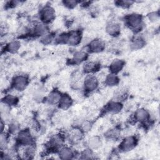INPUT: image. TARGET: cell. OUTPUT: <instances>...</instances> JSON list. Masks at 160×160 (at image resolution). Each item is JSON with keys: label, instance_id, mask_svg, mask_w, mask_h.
<instances>
[{"label": "cell", "instance_id": "83f0119b", "mask_svg": "<svg viewBox=\"0 0 160 160\" xmlns=\"http://www.w3.org/2000/svg\"><path fill=\"white\" fill-rule=\"evenodd\" d=\"M94 151L86 148L81 151L78 154V158L80 159H96Z\"/></svg>", "mask_w": 160, "mask_h": 160}, {"label": "cell", "instance_id": "f546056e", "mask_svg": "<svg viewBox=\"0 0 160 160\" xmlns=\"http://www.w3.org/2000/svg\"><path fill=\"white\" fill-rule=\"evenodd\" d=\"M93 126V122L89 119H83L79 126V128L83 132L84 134L88 133L91 131Z\"/></svg>", "mask_w": 160, "mask_h": 160}, {"label": "cell", "instance_id": "5b68a950", "mask_svg": "<svg viewBox=\"0 0 160 160\" xmlns=\"http://www.w3.org/2000/svg\"><path fill=\"white\" fill-rule=\"evenodd\" d=\"M138 143V138L135 135H128L125 136L118 146V151L120 152H128L134 149Z\"/></svg>", "mask_w": 160, "mask_h": 160}, {"label": "cell", "instance_id": "836d02e7", "mask_svg": "<svg viewBox=\"0 0 160 160\" xmlns=\"http://www.w3.org/2000/svg\"><path fill=\"white\" fill-rule=\"evenodd\" d=\"M134 3V1H128V0H119L114 2L116 6L124 9L129 8Z\"/></svg>", "mask_w": 160, "mask_h": 160}, {"label": "cell", "instance_id": "d4e9b609", "mask_svg": "<svg viewBox=\"0 0 160 160\" xmlns=\"http://www.w3.org/2000/svg\"><path fill=\"white\" fill-rule=\"evenodd\" d=\"M120 82V79L118 74H115L112 73L108 74L104 79V84L108 87H114L119 84Z\"/></svg>", "mask_w": 160, "mask_h": 160}, {"label": "cell", "instance_id": "2e32d148", "mask_svg": "<svg viewBox=\"0 0 160 160\" xmlns=\"http://www.w3.org/2000/svg\"><path fill=\"white\" fill-rule=\"evenodd\" d=\"M88 57L89 53L87 52V51H76L73 53L72 58L70 59V64L77 65L85 62L86 61H88Z\"/></svg>", "mask_w": 160, "mask_h": 160}, {"label": "cell", "instance_id": "e575fe53", "mask_svg": "<svg viewBox=\"0 0 160 160\" xmlns=\"http://www.w3.org/2000/svg\"><path fill=\"white\" fill-rule=\"evenodd\" d=\"M160 15L158 11H151L147 14V18L151 22H156L159 20Z\"/></svg>", "mask_w": 160, "mask_h": 160}, {"label": "cell", "instance_id": "8fae6325", "mask_svg": "<svg viewBox=\"0 0 160 160\" xmlns=\"http://www.w3.org/2000/svg\"><path fill=\"white\" fill-rule=\"evenodd\" d=\"M123 108L122 102L116 100H112L108 102L104 107L102 112L104 114H116L119 113Z\"/></svg>", "mask_w": 160, "mask_h": 160}, {"label": "cell", "instance_id": "277c9868", "mask_svg": "<svg viewBox=\"0 0 160 160\" xmlns=\"http://www.w3.org/2000/svg\"><path fill=\"white\" fill-rule=\"evenodd\" d=\"M39 16L41 22L48 25L56 18L55 9L51 4H46L40 9Z\"/></svg>", "mask_w": 160, "mask_h": 160}, {"label": "cell", "instance_id": "3957f363", "mask_svg": "<svg viewBox=\"0 0 160 160\" xmlns=\"http://www.w3.org/2000/svg\"><path fill=\"white\" fill-rule=\"evenodd\" d=\"M16 136V143L18 147H25L34 144V137L29 128L21 129Z\"/></svg>", "mask_w": 160, "mask_h": 160}, {"label": "cell", "instance_id": "cb8c5ba5", "mask_svg": "<svg viewBox=\"0 0 160 160\" xmlns=\"http://www.w3.org/2000/svg\"><path fill=\"white\" fill-rule=\"evenodd\" d=\"M102 145L101 138L99 136H93L90 137L86 141L87 148L95 151L99 149Z\"/></svg>", "mask_w": 160, "mask_h": 160}, {"label": "cell", "instance_id": "9a60e30c", "mask_svg": "<svg viewBox=\"0 0 160 160\" xmlns=\"http://www.w3.org/2000/svg\"><path fill=\"white\" fill-rule=\"evenodd\" d=\"M62 93L58 89H54L51 91L45 97V102L49 106H58Z\"/></svg>", "mask_w": 160, "mask_h": 160}, {"label": "cell", "instance_id": "d590c367", "mask_svg": "<svg viewBox=\"0 0 160 160\" xmlns=\"http://www.w3.org/2000/svg\"><path fill=\"white\" fill-rule=\"evenodd\" d=\"M0 129H1V133L5 132V121H4L2 119H1Z\"/></svg>", "mask_w": 160, "mask_h": 160}, {"label": "cell", "instance_id": "1f68e13d", "mask_svg": "<svg viewBox=\"0 0 160 160\" xmlns=\"http://www.w3.org/2000/svg\"><path fill=\"white\" fill-rule=\"evenodd\" d=\"M20 125L19 124L15 121H11L8 125V134H15L16 135L18 132L20 131Z\"/></svg>", "mask_w": 160, "mask_h": 160}, {"label": "cell", "instance_id": "484cf974", "mask_svg": "<svg viewBox=\"0 0 160 160\" xmlns=\"http://www.w3.org/2000/svg\"><path fill=\"white\" fill-rule=\"evenodd\" d=\"M1 102L4 103L10 108H12L16 106L18 104L19 98L17 96L8 94L4 95V96L2 98Z\"/></svg>", "mask_w": 160, "mask_h": 160}, {"label": "cell", "instance_id": "8992f818", "mask_svg": "<svg viewBox=\"0 0 160 160\" xmlns=\"http://www.w3.org/2000/svg\"><path fill=\"white\" fill-rule=\"evenodd\" d=\"M99 84V79L94 74H87L82 82L83 91L86 94L92 93L97 90Z\"/></svg>", "mask_w": 160, "mask_h": 160}, {"label": "cell", "instance_id": "f1b7e54d", "mask_svg": "<svg viewBox=\"0 0 160 160\" xmlns=\"http://www.w3.org/2000/svg\"><path fill=\"white\" fill-rule=\"evenodd\" d=\"M55 38H56V34L52 32L49 31L46 34H44L41 38H40V42L43 45L47 46L54 42Z\"/></svg>", "mask_w": 160, "mask_h": 160}, {"label": "cell", "instance_id": "52a82bcc", "mask_svg": "<svg viewBox=\"0 0 160 160\" xmlns=\"http://www.w3.org/2000/svg\"><path fill=\"white\" fill-rule=\"evenodd\" d=\"M29 83V79L27 75L18 74L12 79L11 88L17 92H22L28 88Z\"/></svg>", "mask_w": 160, "mask_h": 160}, {"label": "cell", "instance_id": "7c38bea8", "mask_svg": "<svg viewBox=\"0 0 160 160\" xmlns=\"http://www.w3.org/2000/svg\"><path fill=\"white\" fill-rule=\"evenodd\" d=\"M49 31L48 24H46L41 21L36 22L31 28L30 36L40 38Z\"/></svg>", "mask_w": 160, "mask_h": 160}, {"label": "cell", "instance_id": "4316f807", "mask_svg": "<svg viewBox=\"0 0 160 160\" xmlns=\"http://www.w3.org/2000/svg\"><path fill=\"white\" fill-rule=\"evenodd\" d=\"M22 148L23 149L22 152V156L23 159H32L36 154V148L34 144L25 146V147H19Z\"/></svg>", "mask_w": 160, "mask_h": 160}, {"label": "cell", "instance_id": "5bb4252c", "mask_svg": "<svg viewBox=\"0 0 160 160\" xmlns=\"http://www.w3.org/2000/svg\"><path fill=\"white\" fill-rule=\"evenodd\" d=\"M58 156L61 159H73L78 156V153L69 146H63L57 152Z\"/></svg>", "mask_w": 160, "mask_h": 160}, {"label": "cell", "instance_id": "7a4b0ae2", "mask_svg": "<svg viewBox=\"0 0 160 160\" xmlns=\"http://www.w3.org/2000/svg\"><path fill=\"white\" fill-rule=\"evenodd\" d=\"M66 135L62 133H57L51 136L45 144L46 151L49 152H56L64 146L66 140Z\"/></svg>", "mask_w": 160, "mask_h": 160}, {"label": "cell", "instance_id": "44dd1931", "mask_svg": "<svg viewBox=\"0 0 160 160\" xmlns=\"http://www.w3.org/2000/svg\"><path fill=\"white\" fill-rule=\"evenodd\" d=\"M73 104V99L68 93H62L61 99L58 104V108L62 110H67L69 109Z\"/></svg>", "mask_w": 160, "mask_h": 160}, {"label": "cell", "instance_id": "d6986e66", "mask_svg": "<svg viewBox=\"0 0 160 160\" xmlns=\"http://www.w3.org/2000/svg\"><path fill=\"white\" fill-rule=\"evenodd\" d=\"M101 68V64L93 61H86L84 62L82 66V71L86 74H94L96 72H98Z\"/></svg>", "mask_w": 160, "mask_h": 160}, {"label": "cell", "instance_id": "30bf717a", "mask_svg": "<svg viewBox=\"0 0 160 160\" xmlns=\"http://www.w3.org/2000/svg\"><path fill=\"white\" fill-rule=\"evenodd\" d=\"M132 118L135 122L146 124L149 122L151 115L148 110L144 108H140L134 111Z\"/></svg>", "mask_w": 160, "mask_h": 160}, {"label": "cell", "instance_id": "603a6c76", "mask_svg": "<svg viewBox=\"0 0 160 160\" xmlns=\"http://www.w3.org/2000/svg\"><path fill=\"white\" fill-rule=\"evenodd\" d=\"M121 136V129L118 127L108 129L104 134V137L109 141H116Z\"/></svg>", "mask_w": 160, "mask_h": 160}, {"label": "cell", "instance_id": "d6a6232c", "mask_svg": "<svg viewBox=\"0 0 160 160\" xmlns=\"http://www.w3.org/2000/svg\"><path fill=\"white\" fill-rule=\"evenodd\" d=\"M61 2L66 8L72 9L75 8L79 4H80L81 1L76 0H64Z\"/></svg>", "mask_w": 160, "mask_h": 160}, {"label": "cell", "instance_id": "4dcf8cb0", "mask_svg": "<svg viewBox=\"0 0 160 160\" xmlns=\"http://www.w3.org/2000/svg\"><path fill=\"white\" fill-rule=\"evenodd\" d=\"M8 146V133L4 132L0 136V148L1 151H6Z\"/></svg>", "mask_w": 160, "mask_h": 160}, {"label": "cell", "instance_id": "ffe728a7", "mask_svg": "<svg viewBox=\"0 0 160 160\" xmlns=\"http://www.w3.org/2000/svg\"><path fill=\"white\" fill-rule=\"evenodd\" d=\"M21 42L18 39H11L5 44L4 51L5 52L10 54H15L21 48Z\"/></svg>", "mask_w": 160, "mask_h": 160}, {"label": "cell", "instance_id": "4fadbf2b", "mask_svg": "<svg viewBox=\"0 0 160 160\" xmlns=\"http://www.w3.org/2000/svg\"><path fill=\"white\" fill-rule=\"evenodd\" d=\"M83 132L78 127L73 126L72 128L66 135V139L71 144H78L79 142L84 136Z\"/></svg>", "mask_w": 160, "mask_h": 160}, {"label": "cell", "instance_id": "7402d4cb", "mask_svg": "<svg viewBox=\"0 0 160 160\" xmlns=\"http://www.w3.org/2000/svg\"><path fill=\"white\" fill-rule=\"evenodd\" d=\"M146 44V40L142 36H136L131 41L130 48L132 51H138L142 49Z\"/></svg>", "mask_w": 160, "mask_h": 160}, {"label": "cell", "instance_id": "9c48e42d", "mask_svg": "<svg viewBox=\"0 0 160 160\" xmlns=\"http://www.w3.org/2000/svg\"><path fill=\"white\" fill-rule=\"evenodd\" d=\"M82 41V31L79 29L72 30L68 32L66 44L71 47H76L79 45Z\"/></svg>", "mask_w": 160, "mask_h": 160}, {"label": "cell", "instance_id": "e0dca14e", "mask_svg": "<svg viewBox=\"0 0 160 160\" xmlns=\"http://www.w3.org/2000/svg\"><path fill=\"white\" fill-rule=\"evenodd\" d=\"M121 29L120 24L116 21H110L108 22L105 28L106 33L112 38L119 36L121 33Z\"/></svg>", "mask_w": 160, "mask_h": 160}, {"label": "cell", "instance_id": "ba28073f", "mask_svg": "<svg viewBox=\"0 0 160 160\" xmlns=\"http://www.w3.org/2000/svg\"><path fill=\"white\" fill-rule=\"evenodd\" d=\"M106 48L105 42L100 38H94L88 42L86 45L87 52L89 54H98L104 51Z\"/></svg>", "mask_w": 160, "mask_h": 160}, {"label": "cell", "instance_id": "6da1fadb", "mask_svg": "<svg viewBox=\"0 0 160 160\" xmlns=\"http://www.w3.org/2000/svg\"><path fill=\"white\" fill-rule=\"evenodd\" d=\"M125 25L134 32H140L144 26L143 16L137 12H131L126 14L124 18Z\"/></svg>", "mask_w": 160, "mask_h": 160}, {"label": "cell", "instance_id": "ac0fdd59", "mask_svg": "<svg viewBox=\"0 0 160 160\" xmlns=\"http://www.w3.org/2000/svg\"><path fill=\"white\" fill-rule=\"evenodd\" d=\"M125 64L126 62L124 60L122 59H114L109 66V71L110 73L118 74L122 71Z\"/></svg>", "mask_w": 160, "mask_h": 160}]
</instances>
